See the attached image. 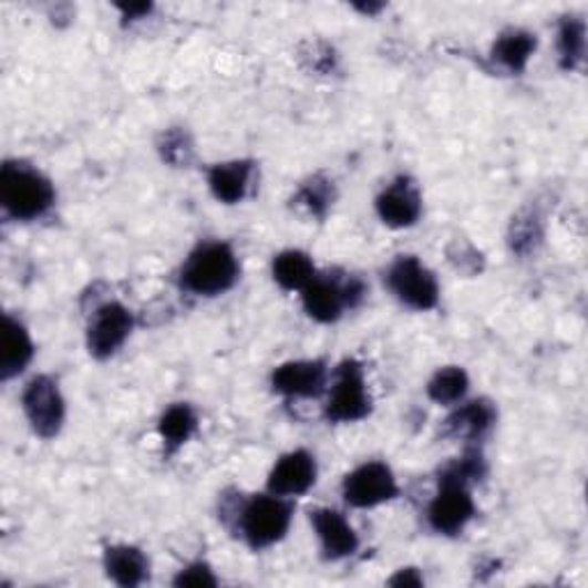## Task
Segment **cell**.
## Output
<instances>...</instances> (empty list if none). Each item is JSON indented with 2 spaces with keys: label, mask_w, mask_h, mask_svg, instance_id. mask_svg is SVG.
<instances>
[{
  "label": "cell",
  "mask_w": 588,
  "mask_h": 588,
  "mask_svg": "<svg viewBox=\"0 0 588 588\" xmlns=\"http://www.w3.org/2000/svg\"><path fill=\"white\" fill-rule=\"evenodd\" d=\"M311 524L318 534L324 559L338 561L348 559L359 549V536L350 526V522L331 508H320L311 513Z\"/></svg>",
  "instance_id": "14"
},
{
  "label": "cell",
  "mask_w": 588,
  "mask_h": 588,
  "mask_svg": "<svg viewBox=\"0 0 588 588\" xmlns=\"http://www.w3.org/2000/svg\"><path fill=\"white\" fill-rule=\"evenodd\" d=\"M106 575L120 586H141L149 575L145 554L132 545H113L104 554Z\"/></svg>",
  "instance_id": "17"
},
{
  "label": "cell",
  "mask_w": 588,
  "mask_h": 588,
  "mask_svg": "<svg viewBox=\"0 0 588 588\" xmlns=\"http://www.w3.org/2000/svg\"><path fill=\"white\" fill-rule=\"evenodd\" d=\"M389 584H393V586H421L423 577L419 575V570L408 568V570H400Z\"/></svg>",
  "instance_id": "29"
},
{
  "label": "cell",
  "mask_w": 588,
  "mask_h": 588,
  "mask_svg": "<svg viewBox=\"0 0 588 588\" xmlns=\"http://www.w3.org/2000/svg\"><path fill=\"white\" fill-rule=\"evenodd\" d=\"M198 427V416L189 405H173L164 412L159 421L162 440L168 446V451H177L179 446L187 444Z\"/></svg>",
  "instance_id": "21"
},
{
  "label": "cell",
  "mask_w": 588,
  "mask_h": 588,
  "mask_svg": "<svg viewBox=\"0 0 588 588\" xmlns=\"http://www.w3.org/2000/svg\"><path fill=\"white\" fill-rule=\"evenodd\" d=\"M540 239V233H538V224L536 219H526V221H515L513 224V249H517L519 254H524L526 249H532L534 241Z\"/></svg>",
  "instance_id": "27"
},
{
  "label": "cell",
  "mask_w": 588,
  "mask_h": 588,
  "mask_svg": "<svg viewBox=\"0 0 588 588\" xmlns=\"http://www.w3.org/2000/svg\"><path fill=\"white\" fill-rule=\"evenodd\" d=\"M423 212L421 194L408 177H398L378 198L380 219L391 228H410Z\"/></svg>",
  "instance_id": "13"
},
{
  "label": "cell",
  "mask_w": 588,
  "mask_h": 588,
  "mask_svg": "<svg viewBox=\"0 0 588 588\" xmlns=\"http://www.w3.org/2000/svg\"><path fill=\"white\" fill-rule=\"evenodd\" d=\"M290 522L292 506L286 502V497H276L271 492L249 499L237 513L241 538L254 549H262L281 540L290 529Z\"/></svg>",
  "instance_id": "3"
},
{
  "label": "cell",
  "mask_w": 588,
  "mask_h": 588,
  "mask_svg": "<svg viewBox=\"0 0 588 588\" xmlns=\"http://www.w3.org/2000/svg\"><path fill=\"white\" fill-rule=\"evenodd\" d=\"M536 35L526 33V30H506L504 35L497 38L492 47V58L508 70V72H524L536 51Z\"/></svg>",
  "instance_id": "19"
},
{
  "label": "cell",
  "mask_w": 588,
  "mask_h": 588,
  "mask_svg": "<svg viewBox=\"0 0 588 588\" xmlns=\"http://www.w3.org/2000/svg\"><path fill=\"white\" fill-rule=\"evenodd\" d=\"M164 152V159H168L171 164H182V162H187L189 159V141H187V134H182V132H171L166 136V143L162 147Z\"/></svg>",
  "instance_id": "28"
},
{
  "label": "cell",
  "mask_w": 588,
  "mask_h": 588,
  "mask_svg": "<svg viewBox=\"0 0 588 588\" xmlns=\"http://www.w3.org/2000/svg\"><path fill=\"white\" fill-rule=\"evenodd\" d=\"M386 286L398 301L414 308V311H430L440 301V283L419 258L402 256L386 271Z\"/></svg>",
  "instance_id": "5"
},
{
  "label": "cell",
  "mask_w": 588,
  "mask_h": 588,
  "mask_svg": "<svg viewBox=\"0 0 588 588\" xmlns=\"http://www.w3.org/2000/svg\"><path fill=\"white\" fill-rule=\"evenodd\" d=\"M318 464L308 451H292L274 464L267 489L276 497H299L316 485Z\"/></svg>",
  "instance_id": "11"
},
{
  "label": "cell",
  "mask_w": 588,
  "mask_h": 588,
  "mask_svg": "<svg viewBox=\"0 0 588 588\" xmlns=\"http://www.w3.org/2000/svg\"><path fill=\"white\" fill-rule=\"evenodd\" d=\"M370 393L359 361L348 359L338 365L327 400V419L333 423H354L370 414Z\"/></svg>",
  "instance_id": "4"
},
{
  "label": "cell",
  "mask_w": 588,
  "mask_h": 588,
  "mask_svg": "<svg viewBox=\"0 0 588 588\" xmlns=\"http://www.w3.org/2000/svg\"><path fill=\"white\" fill-rule=\"evenodd\" d=\"M175 586H194V588H203V586H216V577L209 570L207 564L198 561L184 568L177 577H175Z\"/></svg>",
  "instance_id": "26"
},
{
  "label": "cell",
  "mask_w": 588,
  "mask_h": 588,
  "mask_svg": "<svg viewBox=\"0 0 588 588\" xmlns=\"http://www.w3.org/2000/svg\"><path fill=\"white\" fill-rule=\"evenodd\" d=\"M497 421V412L489 405L487 400H474L455 410L446 419V430L453 437H464V440H481L485 432Z\"/></svg>",
  "instance_id": "18"
},
{
  "label": "cell",
  "mask_w": 588,
  "mask_h": 588,
  "mask_svg": "<svg viewBox=\"0 0 588 588\" xmlns=\"http://www.w3.org/2000/svg\"><path fill=\"white\" fill-rule=\"evenodd\" d=\"M239 276L235 251L224 241H205L187 258L179 274V283L187 292L216 297L230 290Z\"/></svg>",
  "instance_id": "1"
},
{
  "label": "cell",
  "mask_w": 588,
  "mask_h": 588,
  "mask_svg": "<svg viewBox=\"0 0 588 588\" xmlns=\"http://www.w3.org/2000/svg\"><path fill=\"white\" fill-rule=\"evenodd\" d=\"M476 515V504L467 485L457 483H440L437 497L432 499L427 508V524L432 532L442 536H457L464 526Z\"/></svg>",
  "instance_id": "9"
},
{
  "label": "cell",
  "mask_w": 588,
  "mask_h": 588,
  "mask_svg": "<svg viewBox=\"0 0 588 588\" xmlns=\"http://www.w3.org/2000/svg\"><path fill=\"white\" fill-rule=\"evenodd\" d=\"M0 203L14 219L33 221L53 207L55 192L40 171L8 162L0 173Z\"/></svg>",
  "instance_id": "2"
},
{
  "label": "cell",
  "mask_w": 588,
  "mask_h": 588,
  "mask_svg": "<svg viewBox=\"0 0 588 588\" xmlns=\"http://www.w3.org/2000/svg\"><path fill=\"white\" fill-rule=\"evenodd\" d=\"M299 203H303L316 216H324L333 203V187L324 177H313L306 182L299 192Z\"/></svg>",
  "instance_id": "25"
},
{
  "label": "cell",
  "mask_w": 588,
  "mask_h": 588,
  "mask_svg": "<svg viewBox=\"0 0 588 588\" xmlns=\"http://www.w3.org/2000/svg\"><path fill=\"white\" fill-rule=\"evenodd\" d=\"M271 274L283 290H303L316 278V265L303 251H283L274 258Z\"/></svg>",
  "instance_id": "20"
},
{
  "label": "cell",
  "mask_w": 588,
  "mask_h": 588,
  "mask_svg": "<svg viewBox=\"0 0 588 588\" xmlns=\"http://www.w3.org/2000/svg\"><path fill=\"white\" fill-rule=\"evenodd\" d=\"M485 474V462L481 453H467L464 457L451 462L448 467L442 472L440 483H457V485H470L474 481H481Z\"/></svg>",
  "instance_id": "24"
},
{
  "label": "cell",
  "mask_w": 588,
  "mask_h": 588,
  "mask_svg": "<svg viewBox=\"0 0 588 588\" xmlns=\"http://www.w3.org/2000/svg\"><path fill=\"white\" fill-rule=\"evenodd\" d=\"M35 348H33V340H30V333L25 331V327L6 316L3 320V359H0V375L3 380H12L19 373H23L25 365L33 359Z\"/></svg>",
  "instance_id": "16"
},
{
  "label": "cell",
  "mask_w": 588,
  "mask_h": 588,
  "mask_svg": "<svg viewBox=\"0 0 588 588\" xmlns=\"http://www.w3.org/2000/svg\"><path fill=\"white\" fill-rule=\"evenodd\" d=\"M120 10L125 12L127 19H141L143 14H149L152 6H145V3H141V6H120Z\"/></svg>",
  "instance_id": "30"
},
{
  "label": "cell",
  "mask_w": 588,
  "mask_h": 588,
  "mask_svg": "<svg viewBox=\"0 0 588 588\" xmlns=\"http://www.w3.org/2000/svg\"><path fill=\"white\" fill-rule=\"evenodd\" d=\"M254 164L251 162H228L216 164L207 171V182L212 194L226 205H235L246 198L249 192Z\"/></svg>",
  "instance_id": "15"
},
{
  "label": "cell",
  "mask_w": 588,
  "mask_h": 588,
  "mask_svg": "<svg viewBox=\"0 0 588 588\" xmlns=\"http://www.w3.org/2000/svg\"><path fill=\"white\" fill-rule=\"evenodd\" d=\"M134 329V318L122 303H104L95 313L87 329V350L92 357L109 359L113 357L122 343L130 338Z\"/></svg>",
  "instance_id": "10"
},
{
  "label": "cell",
  "mask_w": 588,
  "mask_h": 588,
  "mask_svg": "<svg viewBox=\"0 0 588 588\" xmlns=\"http://www.w3.org/2000/svg\"><path fill=\"white\" fill-rule=\"evenodd\" d=\"M271 386L288 398H316L327 386V368L322 361L283 363L274 370Z\"/></svg>",
  "instance_id": "12"
},
{
  "label": "cell",
  "mask_w": 588,
  "mask_h": 588,
  "mask_svg": "<svg viewBox=\"0 0 588 588\" xmlns=\"http://www.w3.org/2000/svg\"><path fill=\"white\" fill-rule=\"evenodd\" d=\"M21 402L30 427H33L40 437L51 440L58 435L65 423V400L51 378L40 375L30 380Z\"/></svg>",
  "instance_id": "7"
},
{
  "label": "cell",
  "mask_w": 588,
  "mask_h": 588,
  "mask_svg": "<svg viewBox=\"0 0 588 588\" xmlns=\"http://www.w3.org/2000/svg\"><path fill=\"white\" fill-rule=\"evenodd\" d=\"M303 308L306 313L318 322H336L343 316L345 308H354L363 299V283L359 278H331V276H316L303 290Z\"/></svg>",
  "instance_id": "6"
},
{
  "label": "cell",
  "mask_w": 588,
  "mask_h": 588,
  "mask_svg": "<svg viewBox=\"0 0 588 588\" xmlns=\"http://www.w3.org/2000/svg\"><path fill=\"white\" fill-rule=\"evenodd\" d=\"M586 51V23L568 17L559 25V60L564 70H577L584 63Z\"/></svg>",
  "instance_id": "23"
},
{
  "label": "cell",
  "mask_w": 588,
  "mask_h": 588,
  "mask_svg": "<svg viewBox=\"0 0 588 588\" xmlns=\"http://www.w3.org/2000/svg\"><path fill=\"white\" fill-rule=\"evenodd\" d=\"M467 391L470 378L457 365L442 368L440 373H435V378L427 382V395L432 402H437V405H457V402H462L464 395H467Z\"/></svg>",
  "instance_id": "22"
},
{
  "label": "cell",
  "mask_w": 588,
  "mask_h": 588,
  "mask_svg": "<svg viewBox=\"0 0 588 588\" xmlns=\"http://www.w3.org/2000/svg\"><path fill=\"white\" fill-rule=\"evenodd\" d=\"M398 483L384 462H365L343 483V497L352 508H375L398 497Z\"/></svg>",
  "instance_id": "8"
}]
</instances>
